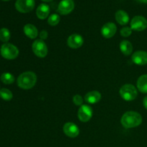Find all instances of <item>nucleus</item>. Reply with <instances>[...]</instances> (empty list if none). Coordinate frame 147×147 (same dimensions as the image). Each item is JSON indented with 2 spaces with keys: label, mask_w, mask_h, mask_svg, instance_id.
I'll return each mask as SVG.
<instances>
[{
  "label": "nucleus",
  "mask_w": 147,
  "mask_h": 147,
  "mask_svg": "<svg viewBox=\"0 0 147 147\" xmlns=\"http://www.w3.org/2000/svg\"><path fill=\"white\" fill-rule=\"evenodd\" d=\"M100 98H101V94L96 90L88 92L85 96V100L90 104H95V103H98V101H100Z\"/></svg>",
  "instance_id": "obj_15"
},
{
  "label": "nucleus",
  "mask_w": 147,
  "mask_h": 147,
  "mask_svg": "<svg viewBox=\"0 0 147 147\" xmlns=\"http://www.w3.org/2000/svg\"><path fill=\"white\" fill-rule=\"evenodd\" d=\"M73 101L74 104H76V106H82L83 103V99L82 96H80V95H76V96H73Z\"/></svg>",
  "instance_id": "obj_25"
},
{
  "label": "nucleus",
  "mask_w": 147,
  "mask_h": 147,
  "mask_svg": "<svg viewBox=\"0 0 147 147\" xmlns=\"http://www.w3.org/2000/svg\"><path fill=\"white\" fill-rule=\"evenodd\" d=\"M60 21V16L57 14H53L49 17L48 20H47V22L51 26H56L58 24V23Z\"/></svg>",
  "instance_id": "obj_23"
},
{
  "label": "nucleus",
  "mask_w": 147,
  "mask_h": 147,
  "mask_svg": "<svg viewBox=\"0 0 147 147\" xmlns=\"http://www.w3.org/2000/svg\"><path fill=\"white\" fill-rule=\"evenodd\" d=\"M1 80L4 84H11L14 81V77L12 74L9 73H4L0 77Z\"/></svg>",
  "instance_id": "obj_20"
},
{
  "label": "nucleus",
  "mask_w": 147,
  "mask_h": 147,
  "mask_svg": "<svg viewBox=\"0 0 147 147\" xmlns=\"http://www.w3.org/2000/svg\"><path fill=\"white\" fill-rule=\"evenodd\" d=\"M119 93L122 98L127 101L134 100L138 96L137 89L134 86L131 84L123 85L120 88Z\"/></svg>",
  "instance_id": "obj_3"
},
{
  "label": "nucleus",
  "mask_w": 147,
  "mask_h": 147,
  "mask_svg": "<svg viewBox=\"0 0 147 147\" xmlns=\"http://www.w3.org/2000/svg\"><path fill=\"white\" fill-rule=\"evenodd\" d=\"M131 28L135 31H143L147 28V20L143 16H135L131 21Z\"/></svg>",
  "instance_id": "obj_7"
},
{
  "label": "nucleus",
  "mask_w": 147,
  "mask_h": 147,
  "mask_svg": "<svg viewBox=\"0 0 147 147\" xmlns=\"http://www.w3.org/2000/svg\"><path fill=\"white\" fill-rule=\"evenodd\" d=\"M131 60L134 64L138 65H144L147 64V52L138 50L131 56Z\"/></svg>",
  "instance_id": "obj_12"
},
{
  "label": "nucleus",
  "mask_w": 147,
  "mask_h": 147,
  "mask_svg": "<svg viewBox=\"0 0 147 147\" xmlns=\"http://www.w3.org/2000/svg\"><path fill=\"white\" fill-rule=\"evenodd\" d=\"M32 49L34 55L41 58L45 57L48 52L47 45L42 40H36L35 41H34L32 45Z\"/></svg>",
  "instance_id": "obj_5"
},
{
  "label": "nucleus",
  "mask_w": 147,
  "mask_h": 147,
  "mask_svg": "<svg viewBox=\"0 0 147 147\" xmlns=\"http://www.w3.org/2000/svg\"><path fill=\"white\" fill-rule=\"evenodd\" d=\"M84 40L83 37L78 34H73L67 38V45L73 49H78L83 45Z\"/></svg>",
  "instance_id": "obj_11"
},
{
  "label": "nucleus",
  "mask_w": 147,
  "mask_h": 147,
  "mask_svg": "<svg viewBox=\"0 0 147 147\" xmlns=\"http://www.w3.org/2000/svg\"><path fill=\"white\" fill-rule=\"evenodd\" d=\"M136 1H139L141 3H144V4H147V0H136Z\"/></svg>",
  "instance_id": "obj_28"
},
{
  "label": "nucleus",
  "mask_w": 147,
  "mask_h": 147,
  "mask_svg": "<svg viewBox=\"0 0 147 147\" xmlns=\"http://www.w3.org/2000/svg\"><path fill=\"white\" fill-rule=\"evenodd\" d=\"M37 82V76L31 71L24 72L22 73L17 78V85L24 90L31 89L34 87Z\"/></svg>",
  "instance_id": "obj_2"
},
{
  "label": "nucleus",
  "mask_w": 147,
  "mask_h": 147,
  "mask_svg": "<svg viewBox=\"0 0 147 147\" xmlns=\"http://www.w3.org/2000/svg\"><path fill=\"white\" fill-rule=\"evenodd\" d=\"M47 36H48V33H47V32L45 31V30H42V31L40 33V40H43V41H44V40H46V39L47 38Z\"/></svg>",
  "instance_id": "obj_26"
},
{
  "label": "nucleus",
  "mask_w": 147,
  "mask_h": 147,
  "mask_svg": "<svg viewBox=\"0 0 147 147\" xmlns=\"http://www.w3.org/2000/svg\"><path fill=\"white\" fill-rule=\"evenodd\" d=\"M138 90L143 93H147V75H142L136 82Z\"/></svg>",
  "instance_id": "obj_18"
},
{
  "label": "nucleus",
  "mask_w": 147,
  "mask_h": 147,
  "mask_svg": "<svg viewBox=\"0 0 147 147\" xmlns=\"http://www.w3.org/2000/svg\"><path fill=\"white\" fill-rule=\"evenodd\" d=\"M115 17H116V20L117 21V22L121 25H125L129 22V14L123 10H119L116 11Z\"/></svg>",
  "instance_id": "obj_17"
},
{
  "label": "nucleus",
  "mask_w": 147,
  "mask_h": 147,
  "mask_svg": "<svg viewBox=\"0 0 147 147\" xmlns=\"http://www.w3.org/2000/svg\"><path fill=\"white\" fill-rule=\"evenodd\" d=\"M143 104H144V106L145 109H146V110H147V96H146V97H145L144 98Z\"/></svg>",
  "instance_id": "obj_27"
},
{
  "label": "nucleus",
  "mask_w": 147,
  "mask_h": 147,
  "mask_svg": "<svg viewBox=\"0 0 147 147\" xmlns=\"http://www.w3.org/2000/svg\"><path fill=\"white\" fill-rule=\"evenodd\" d=\"M24 32L27 37L30 39H35L38 36V30L37 27L32 24H27L24 27Z\"/></svg>",
  "instance_id": "obj_16"
},
{
  "label": "nucleus",
  "mask_w": 147,
  "mask_h": 147,
  "mask_svg": "<svg viewBox=\"0 0 147 147\" xmlns=\"http://www.w3.org/2000/svg\"><path fill=\"white\" fill-rule=\"evenodd\" d=\"M10 39V32L7 28H1L0 30V40L4 42H7Z\"/></svg>",
  "instance_id": "obj_21"
},
{
  "label": "nucleus",
  "mask_w": 147,
  "mask_h": 147,
  "mask_svg": "<svg viewBox=\"0 0 147 147\" xmlns=\"http://www.w3.org/2000/svg\"><path fill=\"white\" fill-rule=\"evenodd\" d=\"M119 47H120L121 51L125 55H130L131 54L132 51H133L132 44L129 41H127V40H123L122 42H121Z\"/></svg>",
  "instance_id": "obj_19"
},
{
  "label": "nucleus",
  "mask_w": 147,
  "mask_h": 147,
  "mask_svg": "<svg viewBox=\"0 0 147 147\" xmlns=\"http://www.w3.org/2000/svg\"><path fill=\"white\" fill-rule=\"evenodd\" d=\"M63 131L65 134L68 137L76 138L80 134V129L74 123L68 122L63 126Z\"/></svg>",
  "instance_id": "obj_10"
},
{
  "label": "nucleus",
  "mask_w": 147,
  "mask_h": 147,
  "mask_svg": "<svg viewBox=\"0 0 147 147\" xmlns=\"http://www.w3.org/2000/svg\"><path fill=\"white\" fill-rule=\"evenodd\" d=\"M93 116V110L88 105H82L78 112V117L82 122H88Z\"/></svg>",
  "instance_id": "obj_9"
},
{
  "label": "nucleus",
  "mask_w": 147,
  "mask_h": 147,
  "mask_svg": "<svg viewBox=\"0 0 147 147\" xmlns=\"http://www.w3.org/2000/svg\"><path fill=\"white\" fill-rule=\"evenodd\" d=\"M0 97L4 100H10L13 97V94L9 89L2 88L0 90Z\"/></svg>",
  "instance_id": "obj_22"
},
{
  "label": "nucleus",
  "mask_w": 147,
  "mask_h": 147,
  "mask_svg": "<svg viewBox=\"0 0 147 147\" xmlns=\"http://www.w3.org/2000/svg\"><path fill=\"white\" fill-rule=\"evenodd\" d=\"M42 1H45V2H50V1H51L52 0H42Z\"/></svg>",
  "instance_id": "obj_29"
},
{
  "label": "nucleus",
  "mask_w": 147,
  "mask_h": 147,
  "mask_svg": "<svg viewBox=\"0 0 147 147\" xmlns=\"http://www.w3.org/2000/svg\"><path fill=\"white\" fill-rule=\"evenodd\" d=\"M117 31V27L113 22H107L102 27L101 34L106 38H111Z\"/></svg>",
  "instance_id": "obj_13"
},
{
  "label": "nucleus",
  "mask_w": 147,
  "mask_h": 147,
  "mask_svg": "<svg viewBox=\"0 0 147 147\" xmlns=\"http://www.w3.org/2000/svg\"><path fill=\"white\" fill-rule=\"evenodd\" d=\"M50 9L47 4L42 3V4H40L37 7V10H36V14L37 17L40 20H45L47 18L50 14Z\"/></svg>",
  "instance_id": "obj_14"
},
{
  "label": "nucleus",
  "mask_w": 147,
  "mask_h": 147,
  "mask_svg": "<svg viewBox=\"0 0 147 147\" xmlns=\"http://www.w3.org/2000/svg\"><path fill=\"white\" fill-rule=\"evenodd\" d=\"M2 1H9V0H2Z\"/></svg>",
  "instance_id": "obj_30"
},
{
  "label": "nucleus",
  "mask_w": 147,
  "mask_h": 147,
  "mask_svg": "<svg viewBox=\"0 0 147 147\" xmlns=\"http://www.w3.org/2000/svg\"><path fill=\"white\" fill-rule=\"evenodd\" d=\"M121 123L126 129H132L140 126L142 123V117L137 112L128 111L123 115Z\"/></svg>",
  "instance_id": "obj_1"
},
{
  "label": "nucleus",
  "mask_w": 147,
  "mask_h": 147,
  "mask_svg": "<svg viewBox=\"0 0 147 147\" xmlns=\"http://www.w3.org/2000/svg\"><path fill=\"white\" fill-rule=\"evenodd\" d=\"M1 55L7 60L15 59L19 55V50L15 45L10 43H5L2 45L0 49Z\"/></svg>",
  "instance_id": "obj_4"
},
{
  "label": "nucleus",
  "mask_w": 147,
  "mask_h": 147,
  "mask_svg": "<svg viewBox=\"0 0 147 147\" xmlns=\"http://www.w3.org/2000/svg\"><path fill=\"white\" fill-rule=\"evenodd\" d=\"M121 36L124 37H127L129 36H130L132 33V30L131 28L129 27H123V28L121 30Z\"/></svg>",
  "instance_id": "obj_24"
},
{
  "label": "nucleus",
  "mask_w": 147,
  "mask_h": 147,
  "mask_svg": "<svg viewBox=\"0 0 147 147\" xmlns=\"http://www.w3.org/2000/svg\"><path fill=\"white\" fill-rule=\"evenodd\" d=\"M35 2L34 0H17L15 2V8L21 13H27L34 9Z\"/></svg>",
  "instance_id": "obj_6"
},
{
  "label": "nucleus",
  "mask_w": 147,
  "mask_h": 147,
  "mask_svg": "<svg viewBox=\"0 0 147 147\" xmlns=\"http://www.w3.org/2000/svg\"><path fill=\"white\" fill-rule=\"evenodd\" d=\"M75 2L73 0H62L59 3L57 11L62 15H67L73 11Z\"/></svg>",
  "instance_id": "obj_8"
}]
</instances>
